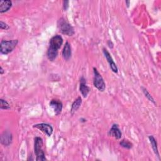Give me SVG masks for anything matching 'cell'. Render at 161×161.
<instances>
[{
  "label": "cell",
  "mask_w": 161,
  "mask_h": 161,
  "mask_svg": "<svg viewBox=\"0 0 161 161\" xmlns=\"http://www.w3.org/2000/svg\"><path fill=\"white\" fill-rule=\"evenodd\" d=\"M63 43V38L61 35H56L51 38L49 47L47 52V57L50 61H53L58 55V50Z\"/></svg>",
  "instance_id": "6da1fadb"
},
{
  "label": "cell",
  "mask_w": 161,
  "mask_h": 161,
  "mask_svg": "<svg viewBox=\"0 0 161 161\" xmlns=\"http://www.w3.org/2000/svg\"><path fill=\"white\" fill-rule=\"evenodd\" d=\"M43 142L41 137L36 136L34 140V152L36 155V160L43 161L47 160L43 149Z\"/></svg>",
  "instance_id": "7a4b0ae2"
},
{
  "label": "cell",
  "mask_w": 161,
  "mask_h": 161,
  "mask_svg": "<svg viewBox=\"0 0 161 161\" xmlns=\"http://www.w3.org/2000/svg\"><path fill=\"white\" fill-rule=\"evenodd\" d=\"M57 27L60 33L69 36H73L75 33L73 26L64 18H60L57 21Z\"/></svg>",
  "instance_id": "3957f363"
},
{
  "label": "cell",
  "mask_w": 161,
  "mask_h": 161,
  "mask_svg": "<svg viewBox=\"0 0 161 161\" xmlns=\"http://www.w3.org/2000/svg\"><path fill=\"white\" fill-rule=\"evenodd\" d=\"M18 40L17 39L9 40H1L0 43V52L2 54L7 55L16 48Z\"/></svg>",
  "instance_id": "277c9868"
},
{
  "label": "cell",
  "mask_w": 161,
  "mask_h": 161,
  "mask_svg": "<svg viewBox=\"0 0 161 161\" xmlns=\"http://www.w3.org/2000/svg\"><path fill=\"white\" fill-rule=\"evenodd\" d=\"M93 84L94 86L101 92H103L106 89V84L104 80L96 67L93 68Z\"/></svg>",
  "instance_id": "5b68a950"
},
{
  "label": "cell",
  "mask_w": 161,
  "mask_h": 161,
  "mask_svg": "<svg viewBox=\"0 0 161 161\" xmlns=\"http://www.w3.org/2000/svg\"><path fill=\"white\" fill-rule=\"evenodd\" d=\"M33 127L38 129L48 136H50L53 133V127L48 123H38L34 125Z\"/></svg>",
  "instance_id": "8992f818"
},
{
  "label": "cell",
  "mask_w": 161,
  "mask_h": 161,
  "mask_svg": "<svg viewBox=\"0 0 161 161\" xmlns=\"http://www.w3.org/2000/svg\"><path fill=\"white\" fill-rule=\"evenodd\" d=\"M103 52L104 53V55L106 58V59L107 60V62H108L109 65V67L111 69V70L114 72V73H118V69L115 64V62H114L112 57L111 56L109 52L107 50L106 48H103Z\"/></svg>",
  "instance_id": "52a82bcc"
},
{
  "label": "cell",
  "mask_w": 161,
  "mask_h": 161,
  "mask_svg": "<svg viewBox=\"0 0 161 161\" xmlns=\"http://www.w3.org/2000/svg\"><path fill=\"white\" fill-rule=\"evenodd\" d=\"M12 140H13L12 133L8 130L4 131L1 134L0 137V141L1 144L6 147L9 146L11 143Z\"/></svg>",
  "instance_id": "ba28073f"
},
{
  "label": "cell",
  "mask_w": 161,
  "mask_h": 161,
  "mask_svg": "<svg viewBox=\"0 0 161 161\" xmlns=\"http://www.w3.org/2000/svg\"><path fill=\"white\" fill-rule=\"evenodd\" d=\"M50 106L53 108L55 115H59L62 111L63 104L60 100L53 99L50 101Z\"/></svg>",
  "instance_id": "9c48e42d"
},
{
  "label": "cell",
  "mask_w": 161,
  "mask_h": 161,
  "mask_svg": "<svg viewBox=\"0 0 161 161\" xmlns=\"http://www.w3.org/2000/svg\"><path fill=\"white\" fill-rule=\"evenodd\" d=\"M79 91L83 97H86L90 91V87L87 85L86 80L83 76H82L80 79Z\"/></svg>",
  "instance_id": "30bf717a"
},
{
  "label": "cell",
  "mask_w": 161,
  "mask_h": 161,
  "mask_svg": "<svg viewBox=\"0 0 161 161\" xmlns=\"http://www.w3.org/2000/svg\"><path fill=\"white\" fill-rule=\"evenodd\" d=\"M108 135L113 136L116 140H119L121 138L122 133L119 128V126L117 124H113L108 131Z\"/></svg>",
  "instance_id": "8fae6325"
},
{
  "label": "cell",
  "mask_w": 161,
  "mask_h": 161,
  "mask_svg": "<svg viewBox=\"0 0 161 161\" xmlns=\"http://www.w3.org/2000/svg\"><path fill=\"white\" fill-rule=\"evenodd\" d=\"M62 55L65 60H69L71 57L72 49H71V46L68 42H67L64 46Z\"/></svg>",
  "instance_id": "7c38bea8"
},
{
  "label": "cell",
  "mask_w": 161,
  "mask_h": 161,
  "mask_svg": "<svg viewBox=\"0 0 161 161\" xmlns=\"http://www.w3.org/2000/svg\"><path fill=\"white\" fill-rule=\"evenodd\" d=\"M12 6V1L10 0L0 1V13H3L7 12Z\"/></svg>",
  "instance_id": "4fadbf2b"
},
{
  "label": "cell",
  "mask_w": 161,
  "mask_h": 161,
  "mask_svg": "<svg viewBox=\"0 0 161 161\" xmlns=\"http://www.w3.org/2000/svg\"><path fill=\"white\" fill-rule=\"evenodd\" d=\"M148 139H149L150 143L151 144V146H152V150H153L154 153L160 159V155H159V152H158V150L157 142L156 139L154 138V136L153 135L148 136Z\"/></svg>",
  "instance_id": "5bb4252c"
},
{
  "label": "cell",
  "mask_w": 161,
  "mask_h": 161,
  "mask_svg": "<svg viewBox=\"0 0 161 161\" xmlns=\"http://www.w3.org/2000/svg\"><path fill=\"white\" fill-rule=\"evenodd\" d=\"M82 104V98L80 96H79L72 104L71 109H70V113L72 114H74L75 112H76L78 109L80 108Z\"/></svg>",
  "instance_id": "9a60e30c"
},
{
  "label": "cell",
  "mask_w": 161,
  "mask_h": 161,
  "mask_svg": "<svg viewBox=\"0 0 161 161\" xmlns=\"http://www.w3.org/2000/svg\"><path fill=\"white\" fill-rule=\"evenodd\" d=\"M119 145L123 148H126V149H131L133 147V143L130 142L129 140L126 139H123L119 142Z\"/></svg>",
  "instance_id": "2e32d148"
},
{
  "label": "cell",
  "mask_w": 161,
  "mask_h": 161,
  "mask_svg": "<svg viewBox=\"0 0 161 161\" xmlns=\"http://www.w3.org/2000/svg\"><path fill=\"white\" fill-rule=\"evenodd\" d=\"M142 91H143V94L145 95V96L148 99V101H150V102H152V103H153L154 104H156V103L153 99V97H152V96L150 94V92L148 91V90L143 87H142Z\"/></svg>",
  "instance_id": "e0dca14e"
},
{
  "label": "cell",
  "mask_w": 161,
  "mask_h": 161,
  "mask_svg": "<svg viewBox=\"0 0 161 161\" xmlns=\"http://www.w3.org/2000/svg\"><path fill=\"white\" fill-rule=\"evenodd\" d=\"M10 108V105L7 101L2 98L0 99V108L1 109H9Z\"/></svg>",
  "instance_id": "ac0fdd59"
},
{
  "label": "cell",
  "mask_w": 161,
  "mask_h": 161,
  "mask_svg": "<svg viewBox=\"0 0 161 161\" xmlns=\"http://www.w3.org/2000/svg\"><path fill=\"white\" fill-rule=\"evenodd\" d=\"M0 28L2 30H6L9 29V26L7 23L3 22V21H0Z\"/></svg>",
  "instance_id": "d6986e66"
},
{
  "label": "cell",
  "mask_w": 161,
  "mask_h": 161,
  "mask_svg": "<svg viewBox=\"0 0 161 161\" xmlns=\"http://www.w3.org/2000/svg\"><path fill=\"white\" fill-rule=\"evenodd\" d=\"M69 1H63V9L64 11H67V9L69 8Z\"/></svg>",
  "instance_id": "ffe728a7"
},
{
  "label": "cell",
  "mask_w": 161,
  "mask_h": 161,
  "mask_svg": "<svg viewBox=\"0 0 161 161\" xmlns=\"http://www.w3.org/2000/svg\"><path fill=\"white\" fill-rule=\"evenodd\" d=\"M107 45H108V47H109L110 48H113V47H114V44H113V43L112 42V41H111V40H108V41L107 42Z\"/></svg>",
  "instance_id": "44dd1931"
},
{
  "label": "cell",
  "mask_w": 161,
  "mask_h": 161,
  "mask_svg": "<svg viewBox=\"0 0 161 161\" xmlns=\"http://www.w3.org/2000/svg\"><path fill=\"white\" fill-rule=\"evenodd\" d=\"M4 69H3V67L1 66V67H0V74L2 75V74H4Z\"/></svg>",
  "instance_id": "7402d4cb"
},
{
  "label": "cell",
  "mask_w": 161,
  "mask_h": 161,
  "mask_svg": "<svg viewBox=\"0 0 161 161\" xmlns=\"http://www.w3.org/2000/svg\"><path fill=\"white\" fill-rule=\"evenodd\" d=\"M125 3H126V5L127 8H129L130 4V1H125Z\"/></svg>",
  "instance_id": "603a6c76"
},
{
  "label": "cell",
  "mask_w": 161,
  "mask_h": 161,
  "mask_svg": "<svg viewBox=\"0 0 161 161\" xmlns=\"http://www.w3.org/2000/svg\"><path fill=\"white\" fill-rule=\"evenodd\" d=\"M80 121L81 122H86V119H83V118H80Z\"/></svg>",
  "instance_id": "cb8c5ba5"
}]
</instances>
